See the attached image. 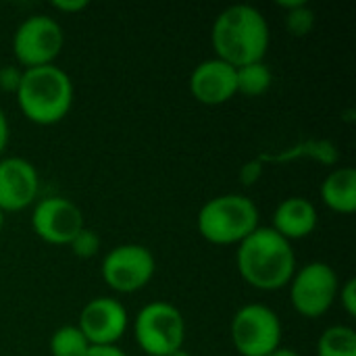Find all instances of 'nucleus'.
I'll return each mask as SVG.
<instances>
[{"label":"nucleus","instance_id":"f257e3e1","mask_svg":"<svg viewBox=\"0 0 356 356\" xmlns=\"http://www.w3.org/2000/svg\"><path fill=\"white\" fill-rule=\"evenodd\" d=\"M211 42L217 58L236 69L250 63H261L271 42L269 23L257 6L232 4L217 15Z\"/></svg>","mask_w":356,"mask_h":356},{"label":"nucleus","instance_id":"f03ea898","mask_svg":"<svg viewBox=\"0 0 356 356\" xmlns=\"http://www.w3.org/2000/svg\"><path fill=\"white\" fill-rule=\"evenodd\" d=\"M236 265L242 280L263 292L282 290L296 273L292 242L271 227H257L238 244Z\"/></svg>","mask_w":356,"mask_h":356},{"label":"nucleus","instance_id":"7ed1b4c3","mask_svg":"<svg viewBox=\"0 0 356 356\" xmlns=\"http://www.w3.org/2000/svg\"><path fill=\"white\" fill-rule=\"evenodd\" d=\"M73 81L56 65L23 69L21 83L15 92L23 117L35 125H54L63 121L73 106Z\"/></svg>","mask_w":356,"mask_h":356},{"label":"nucleus","instance_id":"20e7f679","mask_svg":"<svg viewBox=\"0 0 356 356\" xmlns=\"http://www.w3.org/2000/svg\"><path fill=\"white\" fill-rule=\"evenodd\" d=\"M259 209L244 194H221L211 198L196 217L198 234L219 246L240 244L259 227Z\"/></svg>","mask_w":356,"mask_h":356},{"label":"nucleus","instance_id":"39448f33","mask_svg":"<svg viewBox=\"0 0 356 356\" xmlns=\"http://www.w3.org/2000/svg\"><path fill=\"white\" fill-rule=\"evenodd\" d=\"M134 336L148 356H169L184 348L186 321L177 307L165 300L142 307L134 321Z\"/></svg>","mask_w":356,"mask_h":356},{"label":"nucleus","instance_id":"423d86ee","mask_svg":"<svg viewBox=\"0 0 356 356\" xmlns=\"http://www.w3.org/2000/svg\"><path fill=\"white\" fill-rule=\"evenodd\" d=\"M288 286L294 311L307 319H319L336 302L340 280L332 265L313 261L296 269Z\"/></svg>","mask_w":356,"mask_h":356},{"label":"nucleus","instance_id":"0eeeda50","mask_svg":"<svg viewBox=\"0 0 356 356\" xmlns=\"http://www.w3.org/2000/svg\"><path fill=\"white\" fill-rule=\"evenodd\" d=\"M232 342L240 356H269L282 346V321L267 305H244L232 319Z\"/></svg>","mask_w":356,"mask_h":356},{"label":"nucleus","instance_id":"6e6552de","mask_svg":"<svg viewBox=\"0 0 356 356\" xmlns=\"http://www.w3.org/2000/svg\"><path fill=\"white\" fill-rule=\"evenodd\" d=\"M65 44L63 27L50 15H31L19 23L13 35V52L23 69L54 65Z\"/></svg>","mask_w":356,"mask_h":356},{"label":"nucleus","instance_id":"1a4fd4ad","mask_svg":"<svg viewBox=\"0 0 356 356\" xmlns=\"http://www.w3.org/2000/svg\"><path fill=\"white\" fill-rule=\"evenodd\" d=\"M156 271L154 254L142 244H121L102 259V280L121 294H134L150 284Z\"/></svg>","mask_w":356,"mask_h":356},{"label":"nucleus","instance_id":"9d476101","mask_svg":"<svg viewBox=\"0 0 356 356\" xmlns=\"http://www.w3.org/2000/svg\"><path fill=\"white\" fill-rule=\"evenodd\" d=\"M86 227L83 213L77 204L63 196L40 198L31 213V229L46 244L69 246L71 240Z\"/></svg>","mask_w":356,"mask_h":356},{"label":"nucleus","instance_id":"9b49d317","mask_svg":"<svg viewBox=\"0 0 356 356\" xmlns=\"http://www.w3.org/2000/svg\"><path fill=\"white\" fill-rule=\"evenodd\" d=\"M127 309L121 300L98 296L81 309L77 327L90 346H117L127 330Z\"/></svg>","mask_w":356,"mask_h":356},{"label":"nucleus","instance_id":"f8f14e48","mask_svg":"<svg viewBox=\"0 0 356 356\" xmlns=\"http://www.w3.org/2000/svg\"><path fill=\"white\" fill-rule=\"evenodd\" d=\"M40 175L38 169L21 156L0 161V211L17 213L38 200Z\"/></svg>","mask_w":356,"mask_h":356},{"label":"nucleus","instance_id":"ddd939ff","mask_svg":"<svg viewBox=\"0 0 356 356\" xmlns=\"http://www.w3.org/2000/svg\"><path fill=\"white\" fill-rule=\"evenodd\" d=\"M192 96L207 106H219L238 94L236 88V67L221 58H207L194 67L190 73Z\"/></svg>","mask_w":356,"mask_h":356},{"label":"nucleus","instance_id":"4468645a","mask_svg":"<svg viewBox=\"0 0 356 356\" xmlns=\"http://www.w3.org/2000/svg\"><path fill=\"white\" fill-rule=\"evenodd\" d=\"M317 221H319L317 209L311 200L302 196H290L277 204L273 213L271 229H275L288 242H294V240L309 238L315 232Z\"/></svg>","mask_w":356,"mask_h":356},{"label":"nucleus","instance_id":"2eb2a0df","mask_svg":"<svg viewBox=\"0 0 356 356\" xmlns=\"http://www.w3.org/2000/svg\"><path fill=\"white\" fill-rule=\"evenodd\" d=\"M319 192L327 209L334 213L353 215L356 211V169L336 167L327 173Z\"/></svg>","mask_w":356,"mask_h":356},{"label":"nucleus","instance_id":"dca6fc26","mask_svg":"<svg viewBox=\"0 0 356 356\" xmlns=\"http://www.w3.org/2000/svg\"><path fill=\"white\" fill-rule=\"evenodd\" d=\"M302 156H311L323 165H336L338 161V150L330 140H309V142H300L294 148L282 150L277 154H259L257 159L261 163H286V161H294V159H302Z\"/></svg>","mask_w":356,"mask_h":356},{"label":"nucleus","instance_id":"f3484780","mask_svg":"<svg viewBox=\"0 0 356 356\" xmlns=\"http://www.w3.org/2000/svg\"><path fill=\"white\" fill-rule=\"evenodd\" d=\"M273 83V73L265 60L236 69V88L244 96H263Z\"/></svg>","mask_w":356,"mask_h":356},{"label":"nucleus","instance_id":"a211bd4d","mask_svg":"<svg viewBox=\"0 0 356 356\" xmlns=\"http://www.w3.org/2000/svg\"><path fill=\"white\" fill-rule=\"evenodd\" d=\"M317 356H356V332L350 325H332L317 340Z\"/></svg>","mask_w":356,"mask_h":356},{"label":"nucleus","instance_id":"6ab92c4d","mask_svg":"<svg viewBox=\"0 0 356 356\" xmlns=\"http://www.w3.org/2000/svg\"><path fill=\"white\" fill-rule=\"evenodd\" d=\"M90 344L77 325H63L58 327L48 342V350L52 356H83Z\"/></svg>","mask_w":356,"mask_h":356},{"label":"nucleus","instance_id":"aec40b11","mask_svg":"<svg viewBox=\"0 0 356 356\" xmlns=\"http://www.w3.org/2000/svg\"><path fill=\"white\" fill-rule=\"evenodd\" d=\"M313 27H315V10L309 4H302L286 13V29L292 35L305 38L313 31Z\"/></svg>","mask_w":356,"mask_h":356},{"label":"nucleus","instance_id":"412c9836","mask_svg":"<svg viewBox=\"0 0 356 356\" xmlns=\"http://www.w3.org/2000/svg\"><path fill=\"white\" fill-rule=\"evenodd\" d=\"M69 248H71V252H73L75 257H79V259H92V257H96L98 250H100V236H98L94 229L83 227V229L71 240Z\"/></svg>","mask_w":356,"mask_h":356},{"label":"nucleus","instance_id":"4be33fe9","mask_svg":"<svg viewBox=\"0 0 356 356\" xmlns=\"http://www.w3.org/2000/svg\"><path fill=\"white\" fill-rule=\"evenodd\" d=\"M23 69L19 65H4L0 67V92L15 94L19 83H21Z\"/></svg>","mask_w":356,"mask_h":356},{"label":"nucleus","instance_id":"5701e85b","mask_svg":"<svg viewBox=\"0 0 356 356\" xmlns=\"http://www.w3.org/2000/svg\"><path fill=\"white\" fill-rule=\"evenodd\" d=\"M338 296H340V305H342L344 313H346L348 317H355L356 315V280L355 277L346 280V282L340 286Z\"/></svg>","mask_w":356,"mask_h":356},{"label":"nucleus","instance_id":"b1692460","mask_svg":"<svg viewBox=\"0 0 356 356\" xmlns=\"http://www.w3.org/2000/svg\"><path fill=\"white\" fill-rule=\"evenodd\" d=\"M263 175V163L259 159H252L248 163H244V167L240 169V181L244 186H254Z\"/></svg>","mask_w":356,"mask_h":356},{"label":"nucleus","instance_id":"393cba45","mask_svg":"<svg viewBox=\"0 0 356 356\" xmlns=\"http://www.w3.org/2000/svg\"><path fill=\"white\" fill-rule=\"evenodd\" d=\"M50 6L58 13H81L88 8V0H52Z\"/></svg>","mask_w":356,"mask_h":356},{"label":"nucleus","instance_id":"a878e982","mask_svg":"<svg viewBox=\"0 0 356 356\" xmlns=\"http://www.w3.org/2000/svg\"><path fill=\"white\" fill-rule=\"evenodd\" d=\"M83 356H127L119 346H90Z\"/></svg>","mask_w":356,"mask_h":356},{"label":"nucleus","instance_id":"bb28decb","mask_svg":"<svg viewBox=\"0 0 356 356\" xmlns=\"http://www.w3.org/2000/svg\"><path fill=\"white\" fill-rule=\"evenodd\" d=\"M8 136H10V131H8V119H6L4 111L0 108V154L8 146Z\"/></svg>","mask_w":356,"mask_h":356},{"label":"nucleus","instance_id":"cd10ccee","mask_svg":"<svg viewBox=\"0 0 356 356\" xmlns=\"http://www.w3.org/2000/svg\"><path fill=\"white\" fill-rule=\"evenodd\" d=\"M302 4H307V2H305V0H277V6H280V8H286V10L298 8V6H302Z\"/></svg>","mask_w":356,"mask_h":356},{"label":"nucleus","instance_id":"c85d7f7f","mask_svg":"<svg viewBox=\"0 0 356 356\" xmlns=\"http://www.w3.org/2000/svg\"><path fill=\"white\" fill-rule=\"evenodd\" d=\"M269 356H302L300 353H296L294 348H284V346H280L277 350H273Z\"/></svg>","mask_w":356,"mask_h":356},{"label":"nucleus","instance_id":"c756f323","mask_svg":"<svg viewBox=\"0 0 356 356\" xmlns=\"http://www.w3.org/2000/svg\"><path fill=\"white\" fill-rule=\"evenodd\" d=\"M169 356H192V355H190V353H186V350L181 348V350H175L173 355H169Z\"/></svg>","mask_w":356,"mask_h":356},{"label":"nucleus","instance_id":"7c9ffc66","mask_svg":"<svg viewBox=\"0 0 356 356\" xmlns=\"http://www.w3.org/2000/svg\"><path fill=\"white\" fill-rule=\"evenodd\" d=\"M2 225H4V213L0 211V229H2Z\"/></svg>","mask_w":356,"mask_h":356}]
</instances>
